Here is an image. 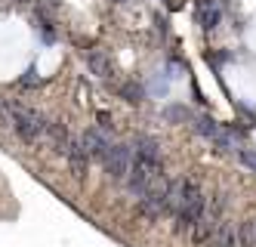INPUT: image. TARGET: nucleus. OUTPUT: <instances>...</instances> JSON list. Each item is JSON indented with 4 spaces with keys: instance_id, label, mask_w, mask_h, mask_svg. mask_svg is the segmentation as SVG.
Wrapping results in <instances>:
<instances>
[{
    "instance_id": "1",
    "label": "nucleus",
    "mask_w": 256,
    "mask_h": 247,
    "mask_svg": "<svg viewBox=\"0 0 256 247\" xmlns=\"http://www.w3.org/2000/svg\"><path fill=\"white\" fill-rule=\"evenodd\" d=\"M207 213V195L192 179H173L170 182V216L179 232H192Z\"/></svg>"
},
{
    "instance_id": "2",
    "label": "nucleus",
    "mask_w": 256,
    "mask_h": 247,
    "mask_svg": "<svg viewBox=\"0 0 256 247\" xmlns=\"http://www.w3.org/2000/svg\"><path fill=\"white\" fill-rule=\"evenodd\" d=\"M6 111H10L12 130L19 133L25 142H38V139L46 136V124H44V118L38 115V111H28L22 105H6Z\"/></svg>"
},
{
    "instance_id": "3",
    "label": "nucleus",
    "mask_w": 256,
    "mask_h": 247,
    "mask_svg": "<svg viewBox=\"0 0 256 247\" xmlns=\"http://www.w3.org/2000/svg\"><path fill=\"white\" fill-rule=\"evenodd\" d=\"M68 167H71V173L74 176H84L86 173V167H90V151L84 148V142H68V148L62 151Z\"/></svg>"
},
{
    "instance_id": "4",
    "label": "nucleus",
    "mask_w": 256,
    "mask_h": 247,
    "mask_svg": "<svg viewBox=\"0 0 256 247\" xmlns=\"http://www.w3.org/2000/svg\"><path fill=\"white\" fill-rule=\"evenodd\" d=\"M238 247H256V219H244L238 225Z\"/></svg>"
},
{
    "instance_id": "5",
    "label": "nucleus",
    "mask_w": 256,
    "mask_h": 247,
    "mask_svg": "<svg viewBox=\"0 0 256 247\" xmlns=\"http://www.w3.org/2000/svg\"><path fill=\"white\" fill-rule=\"evenodd\" d=\"M86 62L96 68L99 78H112V65H108V59H105L102 53H96V50H93V53H86Z\"/></svg>"
}]
</instances>
